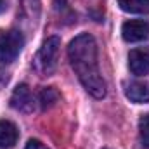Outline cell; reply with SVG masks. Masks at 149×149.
Wrapping results in <instances>:
<instances>
[{
  "instance_id": "6da1fadb",
  "label": "cell",
  "mask_w": 149,
  "mask_h": 149,
  "mask_svg": "<svg viewBox=\"0 0 149 149\" xmlns=\"http://www.w3.org/2000/svg\"><path fill=\"white\" fill-rule=\"evenodd\" d=\"M68 57L85 90L92 97L102 99L106 95V81L99 70L95 38L90 33H80L74 37L68 47Z\"/></svg>"
},
{
  "instance_id": "7a4b0ae2",
  "label": "cell",
  "mask_w": 149,
  "mask_h": 149,
  "mask_svg": "<svg viewBox=\"0 0 149 149\" xmlns=\"http://www.w3.org/2000/svg\"><path fill=\"white\" fill-rule=\"evenodd\" d=\"M59 50H61L59 37H49L43 42L42 49L38 50L37 57H35V68L38 73L47 76L56 71L57 63H59Z\"/></svg>"
},
{
  "instance_id": "3957f363",
  "label": "cell",
  "mask_w": 149,
  "mask_h": 149,
  "mask_svg": "<svg viewBox=\"0 0 149 149\" xmlns=\"http://www.w3.org/2000/svg\"><path fill=\"white\" fill-rule=\"evenodd\" d=\"M24 45V37L17 30H2L0 31V63H12Z\"/></svg>"
},
{
  "instance_id": "277c9868",
  "label": "cell",
  "mask_w": 149,
  "mask_h": 149,
  "mask_svg": "<svg viewBox=\"0 0 149 149\" xmlns=\"http://www.w3.org/2000/svg\"><path fill=\"white\" fill-rule=\"evenodd\" d=\"M121 37L128 43L142 42L149 38V23L144 19H130L121 26Z\"/></svg>"
},
{
  "instance_id": "5b68a950",
  "label": "cell",
  "mask_w": 149,
  "mask_h": 149,
  "mask_svg": "<svg viewBox=\"0 0 149 149\" xmlns=\"http://www.w3.org/2000/svg\"><path fill=\"white\" fill-rule=\"evenodd\" d=\"M10 106L17 111L23 113H30L33 111V106H35V97L30 90V87L26 83H21L14 88L12 95H10Z\"/></svg>"
},
{
  "instance_id": "8992f818",
  "label": "cell",
  "mask_w": 149,
  "mask_h": 149,
  "mask_svg": "<svg viewBox=\"0 0 149 149\" xmlns=\"http://www.w3.org/2000/svg\"><path fill=\"white\" fill-rule=\"evenodd\" d=\"M128 68L135 76H144V74L149 73V47L130 50Z\"/></svg>"
},
{
  "instance_id": "52a82bcc",
  "label": "cell",
  "mask_w": 149,
  "mask_h": 149,
  "mask_svg": "<svg viewBox=\"0 0 149 149\" xmlns=\"http://www.w3.org/2000/svg\"><path fill=\"white\" fill-rule=\"evenodd\" d=\"M125 95L135 104L149 102V81H132L130 85H127Z\"/></svg>"
},
{
  "instance_id": "ba28073f",
  "label": "cell",
  "mask_w": 149,
  "mask_h": 149,
  "mask_svg": "<svg viewBox=\"0 0 149 149\" xmlns=\"http://www.w3.org/2000/svg\"><path fill=\"white\" fill-rule=\"evenodd\" d=\"M19 132L16 128V125L9 120H0V148L9 149L17 142Z\"/></svg>"
},
{
  "instance_id": "9c48e42d",
  "label": "cell",
  "mask_w": 149,
  "mask_h": 149,
  "mask_svg": "<svg viewBox=\"0 0 149 149\" xmlns=\"http://www.w3.org/2000/svg\"><path fill=\"white\" fill-rule=\"evenodd\" d=\"M118 5L125 12L149 14V0H118Z\"/></svg>"
},
{
  "instance_id": "30bf717a",
  "label": "cell",
  "mask_w": 149,
  "mask_h": 149,
  "mask_svg": "<svg viewBox=\"0 0 149 149\" xmlns=\"http://www.w3.org/2000/svg\"><path fill=\"white\" fill-rule=\"evenodd\" d=\"M59 92L54 88V87H45V88H42V92L38 94V102H40V106H42V109H49V108H52L57 101H59Z\"/></svg>"
},
{
  "instance_id": "8fae6325",
  "label": "cell",
  "mask_w": 149,
  "mask_h": 149,
  "mask_svg": "<svg viewBox=\"0 0 149 149\" xmlns=\"http://www.w3.org/2000/svg\"><path fill=\"white\" fill-rule=\"evenodd\" d=\"M139 139L144 148H149V114L141 116L139 120Z\"/></svg>"
},
{
  "instance_id": "7c38bea8",
  "label": "cell",
  "mask_w": 149,
  "mask_h": 149,
  "mask_svg": "<svg viewBox=\"0 0 149 149\" xmlns=\"http://www.w3.org/2000/svg\"><path fill=\"white\" fill-rule=\"evenodd\" d=\"M24 149H49V148H47L43 142H40L38 139H30Z\"/></svg>"
},
{
  "instance_id": "4fadbf2b",
  "label": "cell",
  "mask_w": 149,
  "mask_h": 149,
  "mask_svg": "<svg viewBox=\"0 0 149 149\" xmlns=\"http://www.w3.org/2000/svg\"><path fill=\"white\" fill-rule=\"evenodd\" d=\"M5 9V0H0V12Z\"/></svg>"
},
{
  "instance_id": "5bb4252c",
  "label": "cell",
  "mask_w": 149,
  "mask_h": 149,
  "mask_svg": "<svg viewBox=\"0 0 149 149\" xmlns=\"http://www.w3.org/2000/svg\"><path fill=\"white\" fill-rule=\"evenodd\" d=\"M64 2H66V0H56V3H61V5H63Z\"/></svg>"
}]
</instances>
